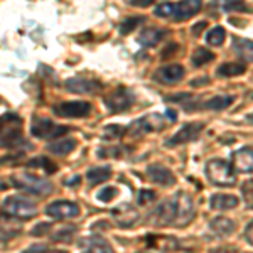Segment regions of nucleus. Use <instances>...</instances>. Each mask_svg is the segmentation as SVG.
<instances>
[{"label":"nucleus","instance_id":"nucleus-23","mask_svg":"<svg viewBox=\"0 0 253 253\" xmlns=\"http://www.w3.org/2000/svg\"><path fill=\"white\" fill-rule=\"evenodd\" d=\"M247 71V66L243 63H224L218 68L216 75L221 78H231V76H240Z\"/></svg>","mask_w":253,"mask_h":253},{"label":"nucleus","instance_id":"nucleus-18","mask_svg":"<svg viewBox=\"0 0 253 253\" xmlns=\"http://www.w3.org/2000/svg\"><path fill=\"white\" fill-rule=\"evenodd\" d=\"M166 36H167L166 29H161V27H147V29H142V32L138 34V42L144 47H154Z\"/></svg>","mask_w":253,"mask_h":253},{"label":"nucleus","instance_id":"nucleus-32","mask_svg":"<svg viewBox=\"0 0 253 253\" xmlns=\"http://www.w3.org/2000/svg\"><path fill=\"white\" fill-rule=\"evenodd\" d=\"M117 194H118L117 187L108 186V187H103V189H101V191H98L96 198L100 199V201H103V203H108V201H112V199L115 198Z\"/></svg>","mask_w":253,"mask_h":253},{"label":"nucleus","instance_id":"nucleus-21","mask_svg":"<svg viewBox=\"0 0 253 253\" xmlns=\"http://www.w3.org/2000/svg\"><path fill=\"white\" fill-rule=\"evenodd\" d=\"M110 177H112V167L110 166H96L86 172V181L91 186L101 184V182L108 181Z\"/></svg>","mask_w":253,"mask_h":253},{"label":"nucleus","instance_id":"nucleus-6","mask_svg":"<svg viewBox=\"0 0 253 253\" xmlns=\"http://www.w3.org/2000/svg\"><path fill=\"white\" fill-rule=\"evenodd\" d=\"M69 132V126L58 125L46 117H34L31 122V135L36 138H59Z\"/></svg>","mask_w":253,"mask_h":253},{"label":"nucleus","instance_id":"nucleus-12","mask_svg":"<svg viewBox=\"0 0 253 253\" xmlns=\"http://www.w3.org/2000/svg\"><path fill=\"white\" fill-rule=\"evenodd\" d=\"M103 84L98 80L93 78H84V76H75L64 81V88L71 93H78V95H93L101 89Z\"/></svg>","mask_w":253,"mask_h":253},{"label":"nucleus","instance_id":"nucleus-38","mask_svg":"<svg viewBox=\"0 0 253 253\" xmlns=\"http://www.w3.org/2000/svg\"><path fill=\"white\" fill-rule=\"evenodd\" d=\"M20 157H24V152H20L19 156L14 154V156H5V157H0V164H7V162H12V164H17V161Z\"/></svg>","mask_w":253,"mask_h":253},{"label":"nucleus","instance_id":"nucleus-20","mask_svg":"<svg viewBox=\"0 0 253 253\" xmlns=\"http://www.w3.org/2000/svg\"><path fill=\"white\" fill-rule=\"evenodd\" d=\"M210 205L216 211H230L238 206V198L233 194H213Z\"/></svg>","mask_w":253,"mask_h":253},{"label":"nucleus","instance_id":"nucleus-10","mask_svg":"<svg viewBox=\"0 0 253 253\" xmlns=\"http://www.w3.org/2000/svg\"><path fill=\"white\" fill-rule=\"evenodd\" d=\"M203 130H205V124H203V122H187V124L182 125L172 137L167 138L166 145L175 147V145H184V144H189V142H194L199 138Z\"/></svg>","mask_w":253,"mask_h":253},{"label":"nucleus","instance_id":"nucleus-29","mask_svg":"<svg viewBox=\"0 0 253 253\" xmlns=\"http://www.w3.org/2000/svg\"><path fill=\"white\" fill-rule=\"evenodd\" d=\"M224 39H226V31H224L223 26H216L213 29L208 31L206 34V42L210 46H221Z\"/></svg>","mask_w":253,"mask_h":253},{"label":"nucleus","instance_id":"nucleus-33","mask_svg":"<svg viewBox=\"0 0 253 253\" xmlns=\"http://www.w3.org/2000/svg\"><path fill=\"white\" fill-rule=\"evenodd\" d=\"M154 199H156V193H152V191H149V189H140L137 194V203L140 206L150 205Z\"/></svg>","mask_w":253,"mask_h":253},{"label":"nucleus","instance_id":"nucleus-26","mask_svg":"<svg viewBox=\"0 0 253 253\" xmlns=\"http://www.w3.org/2000/svg\"><path fill=\"white\" fill-rule=\"evenodd\" d=\"M83 253H113V248L103 238L93 236L86 242V248H84Z\"/></svg>","mask_w":253,"mask_h":253},{"label":"nucleus","instance_id":"nucleus-25","mask_svg":"<svg viewBox=\"0 0 253 253\" xmlns=\"http://www.w3.org/2000/svg\"><path fill=\"white\" fill-rule=\"evenodd\" d=\"M19 235V228L12 226L10 224V218H0V243H9L12 238Z\"/></svg>","mask_w":253,"mask_h":253},{"label":"nucleus","instance_id":"nucleus-39","mask_svg":"<svg viewBox=\"0 0 253 253\" xmlns=\"http://www.w3.org/2000/svg\"><path fill=\"white\" fill-rule=\"evenodd\" d=\"M210 253H240V250L235 247H218V248H213Z\"/></svg>","mask_w":253,"mask_h":253},{"label":"nucleus","instance_id":"nucleus-17","mask_svg":"<svg viewBox=\"0 0 253 253\" xmlns=\"http://www.w3.org/2000/svg\"><path fill=\"white\" fill-rule=\"evenodd\" d=\"M252 164H253L252 147H242V149H238L233 154V164H231V167L238 170V172L250 174L252 172Z\"/></svg>","mask_w":253,"mask_h":253},{"label":"nucleus","instance_id":"nucleus-40","mask_svg":"<svg viewBox=\"0 0 253 253\" xmlns=\"http://www.w3.org/2000/svg\"><path fill=\"white\" fill-rule=\"evenodd\" d=\"M46 230H49V223H39L38 226L32 230V235H34V236H41V235L46 233Z\"/></svg>","mask_w":253,"mask_h":253},{"label":"nucleus","instance_id":"nucleus-4","mask_svg":"<svg viewBox=\"0 0 253 253\" xmlns=\"http://www.w3.org/2000/svg\"><path fill=\"white\" fill-rule=\"evenodd\" d=\"M12 184L17 189H22L26 193L36 194V196H47L52 193L54 186L47 177H39L34 174H20V175H12L10 177Z\"/></svg>","mask_w":253,"mask_h":253},{"label":"nucleus","instance_id":"nucleus-44","mask_svg":"<svg viewBox=\"0 0 253 253\" xmlns=\"http://www.w3.org/2000/svg\"><path fill=\"white\" fill-rule=\"evenodd\" d=\"M78 182H80V175H75V179H73V181H66V184L75 186V184H78Z\"/></svg>","mask_w":253,"mask_h":253},{"label":"nucleus","instance_id":"nucleus-11","mask_svg":"<svg viewBox=\"0 0 253 253\" xmlns=\"http://www.w3.org/2000/svg\"><path fill=\"white\" fill-rule=\"evenodd\" d=\"M81 213L80 205H76L75 201H66V199H61V201H54L51 205L46 206V214L51 216L54 219H71L78 218Z\"/></svg>","mask_w":253,"mask_h":253},{"label":"nucleus","instance_id":"nucleus-31","mask_svg":"<svg viewBox=\"0 0 253 253\" xmlns=\"http://www.w3.org/2000/svg\"><path fill=\"white\" fill-rule=\"evenodd\" d=\"M124 133H126L125 126H120V125H108L105 126L103 130V138H107V140H115V138H120Z\"/></svg>","mask_w":253,"mask_h":253},{"label":"nucleus","instance_id":"nucleus-36","mask_svg":"<svg viewBox=\"0 0 253 253\" xmlns=\"http://www.w3.org/2000/svg\"><path fill=\"white\" fill-rule=\"evenodd\" d=\"M22 253H49L47 247H44V245H31L29 248H26Z\"/></svg>","mask_w":253,"mask_h":253},{"label":"nucleus","instance_id":"nucleus-15","mask_svg":"<svg viewBox=\"0 0 253 253\" xmlns=\"http://www.w3.org/2000/svg\"><path fill=\"white\" fill-rule=\"evenodd\" d=\"M112 216L122 228H130L132 224L137 223L138 218H140L138 211L132 205H128V203H122V205H118L117 208H113Z\"/></svg>","mask_w":253,"mask_h":253},{"label":"nucleus","instance_id":"nucleus-2","mask_svg":"<svg viewBox=\"0 0 253 253\" xmlns=\"http://www.w3.org/2000/svg\"><path fill=\"white\" fill-rule=\"evenodd\" d=\"M201 10V2L199 0H184V2L175 3H159L154 9V14L162 19H170L174 22H184L191 19Z\"/></svg>","mask_w":253,"mask_h":253},{"label":"nucleus","instance_id":"nucleus-35","mask_svg":"<svg viewBox=\"0 0 253 253\" xmlns=\"http://www.w3.org/2000/svg\"><path fill=\"white\" fill-rule=\"evenodd\" d=\"M224 10H242V12H247V5H245L243 2H226L224 3Z\"/></svg>","mask_w":253,"mask_h":253},{"label":"nucleus","instance_id":"nucleus-27","mask_svg":"<svg viewBox=\"0 0 253 253\" xmlns=\"http://www.w3.org/2000/svg\"><path fill=\"white\" fill-rule=\"evenodd\" d=\"M214 59V52H211L210 49L206 47H198L191 56V63H193L194 68H201L205 64L211 63Z\"/></svg>","mask_w":253,"mask_h":253},{"label":"nucleus","instance_id":"nucleus-34","mask_svg":"<svg viewBox=\"0 0 253 253\" xmlns=\"http://www.w3.org/2000/svg\"><path fill=\"white\" fill-rule=\"evenodd\" d=\"M76 233V228H63V230H59L58 233H56L52 238L58 240V242H64V240H71V236Z\"/></svg>","mask_w":253,"mask_h":253},{"label":"nucleus","instance_id":"nucleus-13","mask_svg":"<svg viewBox=\"0 0 253 253\" xmlns=\"http://www.w3.org/2000/svg\"><path fill=\"white\" fill-rule=\"evenodd\" d=\"M186 76V69L181 64H167V66L159 68L156 73L152 75L154 81H157L159 84H167V86H172V84L182 81Z\"/></svg>","mask_w":253,"mask_h":253},{"label":"nucleus","instance_id":"nucleus-1","mask_svg":"<svg viewBox=\"0 0 253 253\" xmlns=\"http://www.w3.org/2000/svg\"><path fill=\"white\" fill-rule=\"evenodd\" d=\"M149 223L156 226L182 228L194 219V201L184 191L164 199L149 213Z\"/></svg>","mask_w":253,"mask_h":253},{"label":"nucleus","instance_id":"nucleus-3","mask_svg":"<svg viewBox=\"0 0 253 253\" xmlns=\"http://www.w3.org/2000/svg\"><path fill=\"white\" fill-rule=\"evenodd\" d=\"M206 177L210 182L219 187H231L236 182V174L231 164L224 159H211L205 167Z\"/></svg>","mask_w":253,"mask_h":253},{"label":"nucleus","instance_id":"nucleus-16","mask_svg":"<svg viewBox=\"0 0 253 253\" xmlns=\"http://www.w3.org/2000/svg\"><path fill=\"white\" fill-rule=\"evenodd\" d=\"M236 223L233 219L226 218V216H218V218H213L210 221V231L213 233L216 238H226L235 231Z\"/></svg>","mask_w":253,"mask_h":253},{"label":"nucleus","instance_id":"nucleus-24","mask_svg":"<svg viewBox=\"0 0 253 253\" xmlns=\"http://www.w3.org/2000/svg\"><path fill=\"white\" fill-rule=\"evenodd\" d=\"M233 51L236 52L238 58L245 59L247 63L252 61V41L250 39H240V38H235L233 39Z\"/></svg>","mask_w":253,"mask_h":253},{"label":"nucleus","instance_id":"nucleus-9","mask_svg":"<svg viewBox=\"0 0 253 253\" xmlns=\"http://www.w3.org/2000/svg\"><path fill=\"white\" fill-rule=\"evenodd\" d=\"M54 115H58L61 118H86L91 115L93 112V105L89 101H63L59 105L52 107Z\"/></svg>","mask_w":253,"mask_h":253},{"label":"nucleus","instance_id":"nucleus-14","mask_svg":"<svg viewBox=\"0 0 253 253\" xmlns=\"http://www.w3.org/2000/svg\"><path fill=\"white\" fill-rule=\"evenodd\" d=\"M145 174L149 177V181H152L154 184H159L162 187H172L175 184V175L169 167L162 164H149L145 169Z\"/></svg>","mask_w":253,"mask_h":253},{"label":"nucleus","instance_id":"nucleus-7","mask_svg":"<svg viewBox=\"0 0 253 253\" xmlns=\"http://www.w3.org/2000/svg\"><path fill=\"white\" fill-rule=\"evenodd\" d=\"M167 120L166 117L159 115V113H150V115H144L137 120H133L130 126H126V132L132 137H142L145 133H152V132H159L166 126Z\"/></svg>","mask_w":253,"mask_h":253},{"label":"nucleus","instance_id":"nucleus-28","mask_svg":"<svg viewBox=\"0 0 253 253\" xmlns=\"http://www.w3.org/2000/svg\"><path fill=\"white\" fill-rule=\"evenodd\" d=\"M27 166L32 167V169H42L46 174H52L58 170V166H56L52 161H49L47 157H34L27 162Z\"/></svg>","mask_w":253,"mask_h":253},{"label":"nucleus","instance_id":"nucleus-30","mask_svg":"<svg viewBox=\"0 0 253 253\" xmlns=\"http://www.w3.org/2000/svg\"><path fill=\"white\" fill-rule=\"evenodd\" d=\"M144 20H145L144 17H138V15H130V17H126L124 22L118 26V31H120V34H124V36L130 34V32L135 31Z\"/></svg>","mask_w":253,"mask_h":253},{"label":"nucleus","instance_id":"nucleus-41","mask_svg":"<svg viewBox=\"0 0 253 253\" xmlns=\"http://www.w3.org/2000/svg\"><path fill=\"white\" fill-rule=\"evenodd\" d=\"M150 3H152V0H128V5L132 7H149Z\"/></svg>","mask_w":253,"mask_h":253},{"label":"nucleus","instance_id":"nucleus-19","mask_svg":"<svg viewBox=\"0 0 253 253\" xmlns=\"http://www.w3.org/2000/svg\"><path fill=\"white\" fill-rule=\"evenodd\" d=\"M76 145H78V142H76V138H58V140L51 142L46 149L49 152L52 154V156H58V157H64L68 156V154H71L73 150L76 149Z\"/></svg>","mask_w":253,"mask_h":253},{"label":"nucleus","instance_id":"nucleus-42","mask_svg":"<svg viewBox=\"0 0 253 253\" xmlns=\"http://www.w3.org/2000/svg\"><path fill=\"white\" fill-rule=\"evenodd\" d=\"M206 26H208V22H205V20H203V22H199V24H196V26H193L191 32H193V36H199V34H201V31L205 29Z\"/></svg>","mask_w":253,"mask_h":253},{"label":"nucleus","instance_id":"nucleus-43","mask_svg":"<svg viewBox=\"0 0 253 253\" xmlns=\"http://www.w3.org/2000/svg\"><path fill=\"white\" fill-rule=\"evenodd\" d=\"M245 238H248V245L253 243V240H252V221H248L247 228H245Z\"/></svg>","mask_w":253,"mask_h":253},{"label":"nucleus","instance_id":"nucleus-8","mask_svg":"<svg viewBox=\"0 0 253 253\" xmlns=\"http://www.w3.org/2000/svg\"><path fill=\"white\" fill-rule=\"evenodd\" d=\"M103 103L107 105L110 113L126 112V110H130L133 107V103H135V95H133V91L130 88L117 86L108 96L103 98Z\"/></svg>","mask_w":253,"mask_h":253},{"label":"nucleus","instance_id":"nucleus-37","mask_svg":"<svg viewBox=\"0 0 253 253\" xmlns=\"http://www.w3.org/2000/svg\"><path fill=\"white\" fill-rule=\"evenodd\" d=\"M243 196H248V208H252V179H248L243 184Z\"/></svg>","mask_w":253,"mask_h":253},{"label":"nucleus","instance_id":"nucleus-45","mask_svg":"<svg viewBox=\"0 0 253 253\" xmlns=\"http://www.w3.org/2000/svg\"><path fill=\"white\" fill-rule=\"evenodd\" d=\"M2 126H3V115L0 117V132H2Z\"/></svg>","mask_w":253,"mask_h":253},{"label":"nucleus","instance_id":"nucleus-5","mask_svg":"<svg viewBox=\"0 0 253 253\" xmlns=\"http://www.w3.org/2000/svg\"><path fill=\"white\" fill-rule=\"evenodd\" d=\"M2 210L9 218L15 219H31L38 214V205L31 199L22 198V196H9L3 199Z\"/></svg>","mask_w":253,"mask_h":253},{"label":"nucleus","instance_id":"nucleus-22","mask_svg":"<svg viewBox=\"0 0 253 253\" xmlns=\"http://www.w3.org/2000/svg\"><path fill=\"white\" fill-rule=\"evenodd\" d=\"M235 96L231 95H216V96H211L210 100H206L205 103L201 105L205 110H213V112H221V110H226L233 103Z\"/></svg>","mask_w":253,"mask_h":253}]
</instances>
